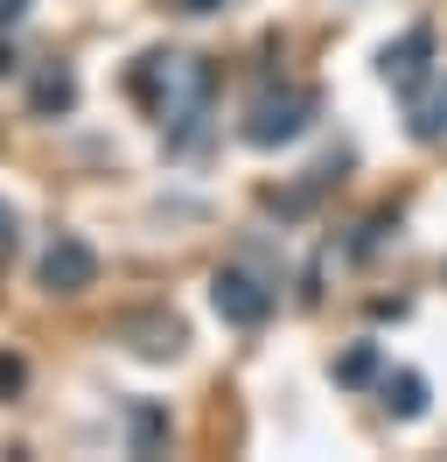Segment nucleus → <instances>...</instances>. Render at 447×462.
I'll use <instances>...</instances> for the list:
<instances>
[{
    "label": "nucleus",
    "instance_id": "1",
    "mask_svg": "<svg viewBox=\"0 0 447 462\" xmlns=\"http://www.w3.org/2000/svg\"><path fill=\"white\" fill-rule=\"evenodd\" d=\"M133 98L147 106V113L168 126V147H189L196 134H203V106H210V63L203 57H182V50H147V57L133 63Z\"/></svg>",
    "mask_w": 447,
    "mask_h": 462
},
{
    "label": "nucleus",
    "instance_id": "2",
    "mask_svg": "<svg viewBox=\"0 0 447 462\" xmlns=\"http://www.w3.org/2000/svg\"><path fill=\"white\" fill-rule=\"evenodd\" d=\"M307 119H315V98H307L301 85H259L238 134H245L251 147H287V141L307 134Z\"/></svg>",
    "mask_w": 447,
    "mask_h": 462
},
{
    "label": "nucleus",
    "instance_id": "3",
    "mask_svg": "<svg viewBox=\"0 0 447 462\" xmlns=\"http://www.w3.org/2000/svg\"><path fill=\"white\" fill-rule=\"evenodd\" d=\"M210 309H217L231 329H259V322L273 316V288L251 281L245 266H217V281H210Z\"/></svg>",
    "mask_w": 447,
    "mask_h": 462
},
{
    "label": "nucleus",
    "instance_id": "4",
    "mask_svg": "<svg viewBox=\"0 0 447 462\" xmlns=\"http://www.w3.org/2000/svg\"><path fill=\"white\" fill-rule=\"evenodd\" d=\"M35 281H42L50 294H84L91 281H98V253H91L84 238H70V231H63V238L50 245V253H42V266H35Z\"/></svg>",
    "mask_w": 447,
    "mask_h": 462
},
{
    "label": "nucleus",
    "instance_id": "5",
    "mask_svg": "<svg viewBox=\"0 0 447 462\" xmlns=\"http://www.w3.org/2000/svg\"><path fill=\"white\" fill-rule=\"evenodd\" d=\"M112 337L133 350V357H182V344H189V329L168 316V309H140V316H119V329H112Z\"/></svg>",
    "mask_w": 447,
    "mask_h": 462
},
{
    "label": "nucleus",
    "instance_id": "6",
    "mask_svg": "<svg viewBox=\"0 0 447 462\" xmlns=\"http://www.w3.org/2000/svg\"><path fill=\"white\" fill-rule=\"evenodd\" d=\"M391 91H419L433 78V29H406L398 42H385V57H378Z\"/></svg>",
    "mask_w": 447,
    "mask_h": 462
},
{
    "label": "nucleus",
    "instance_id": "7",
    "mask_svg": "<svg viewBox=\"0 0 447 462\" xmlns=\"http://www.w3.org/2000/svg\"><path fill=\"white\" fill-rule=\"evenodd\" d=\"M406 119H413V141H447V70L406 91Z\"/></svg>",
    "mask_w": 447,
    "mask_h": 462
},
{
    "label": "nucleus",
    "instance_id": "8",
    "mask_svg": "<svg viewBox=\"0 0 447 462\" xmlns=\"http://www.w3.org/2000/svg\"><path fill=\"white\" fill-rule=\"evenodd\" d=\"M28 106L42 119H63L70 106H78V78H70V63H50L42 78H35V91H28Z\"/></svg>",
    "mask_w": 447,
    "mask_h": 462
},
{
    "label": "nucleus",
    "instance_id": "9",
    "mask_svg": "<svg viewBox=\"0 0 447 462\" xmlns=\"http://www.w3.org/2000/svg\"><path fill=\"white\" fill-rule=\"evenodd\" d=\"M126 441H133V456H154V448H168V406L133 400V406H126Z\"/></svg>",
    "mask_w": 447,
    "mask_h": 462
},
{
    "label": "nucleus",
    "instance_id": "10",
    "mask_svg": "<svg viewBox=\"0 0 447 462\" xmlns=\"http://www.w3.org/2000/svg\"><path fill=\"white\" fill-rule=\"evenodd\" d=\"M385 406L398 413V420H419V413H426V378L419 372H391L385 378Z\"/></svg>",
    "mask_w": 447,
    "mask_h": 462
},
{
    "label": "nucleus",
    "instance_id": "11",
    "mask_svg": "<svg viewBox=\"0 0 447 462\" xmlns=\"http://www.w3.org/2000/svg\"><path fill=\"white\" fill-rule=\"evenodd\" d=\"M378 365H385V357H378V344L342 350V357H335V385H370V378H378Z\"/></svg>",
    "mask_w": 447,
    "mask_h": 462
},
{
    "label": "nucleus",
    "instance_id": "12",
    "mask_svg": "<svg viewBox=\"0 0 447 462\" xmlns=\"http://www.w3.org/2000/svg\"><path fill=\"white\" fill-rule=\"evenodd\" d=\"M22 385H28V365L14 357V350H0V400H14Z\"/></svg>",
    "mask_w": 447,
    "mask_h": 462
},
{
    "label": "nucleus",
    "instance_id": "13",
    "mask_svg": "<svg viewBox=\"0 0 447 462\" xmlns=\"http://www.w3.org/2000/svg\"><path fill=\"white\" fill-rule=\"evenodd\" d=\"M168 7H175V14H217L224 0H168Z\"/></svg>",
    "mask_w": 447,
    "mask_h": 462
},
{
    "label": "nucleus",
    "instance_id": "14",
    "mask_svg": "<svg viewBox=\"0 0 447 462\" xmlns=\"http://www.w3.org/2000/svg\"><path fill=\"white\" fill-rule=\"evenodd\" d=\"M22 14H28V0H0V29H14Z\"/></svg>",
    "mask_w": 447,
    "mask_h": 462
},
{
    "label": "nucleus",
    "instance_id": "15",
    "mask_svg": "<svg viewBox=\"0 0 447 462\" xmlns=\"http://www.w3.org/2000/svg\"><path fill=\"white\" fill-rule=\"evenodd\" d=\"M7 245H14V210L0 203V253H7Z\"/></svg>",
    "mask_w": 447,
    "mask_h": 462
},
{
    "label": "nucleus",
    "instance_id": "16",
    "mask_svg": "<svg viewBox=\"0 0 447 462\" xmlns=\"http://www.w3.org/2000/svg\"><path fill=\"white\" fill-rule=\"evenodd\" d=\"M0 78H14V50L7 42H0Z\"/></svg>",
    "mask_w": 447,
    "mask_h": 462
}]
</instances>
